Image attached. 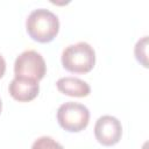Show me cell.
Returning <instances> with one entry per match:
<instances>
[{
    "mask_svg": "<svg viewBox=\"0 0 149 149\" xmlns=\"http://www.w3.org/2000/svg\"><path fill=\"white\" fill-rule=\"evenodd\" d=\"M58 125L69 133L84 130L90 122V111L83 104L68 101L62 104L57 109Z\"/></svg>",
    "mask_w": 149,
    "mask_h": 149,
    "instance_id": "3957f363",
    "label": "cell"
},
{
    "mask_svg": "<svg viewBox=\"0 0 149 149\" xmlns=\"http://www.w3.org/2000/svg\"><path fill=\"white\" fill-rule=\"evenodd\" d=\"M5 72H6V61H5V58L0 55V78L3 77Z\"/></svg>",
    "mask_w": 149,
    "mask_h": 149,
    "instance_id": "30bf717a",
    "label": "cell"
},
{
    "mask_svg": "<svg viewBox=\"0 0 149 149\" xmlns=\"http://www.w3.org/2000/svg\"><path fill=\"white\" fill-rule=\"evenodd\" d=\"M94 136L105 147H112L119 143L122 136L121 122L112 115L100 116L94 125Z\"/></svg>",
    "mask_w": 149,
    "mask_h": 149,
    "instance_id": "5b68a950",
    "label": "cell"
},
{
    "mask_svg": "<svg viewBox=\"0 0 149 149\" xmlns=\"http://www.w3.org/2000/svg\"><path fill=\"white\" fill-rule=\"evenodd\" d=\"M57 90L69 97L84 98L91 93L90 85L77 77H62L56 83Z\"/></svg>",
    "mask_w": 149,
    "mask_h": 149,
    "instance_id": "52a82bcc",
    "label": "cell"
},
{
    "mask_svg": "<svg viewBox=\"0 0 149 149\" xmlns=\"http://www.w3.org/2000/svg\"><path fill=\"white\" fill-rule=\"evenodd\" d=\"M31 149H64V147L50 136H41L35 140Z\"/></svg>",
    "mask_w": 149,
    "mask_h": 149,
    "instance_id": "9c48e42d",
    "label": "cell"
},
{
    "mask_svg": "<svg viewBox=\"0 0 149 149\" xmlns=\"http://www.w3.org/2000/svg\"><path fill=\"white\" fill-rule=\"evenodd\" d=\"M1 108H2V102H1V99H0V113H1Z\"/></svg>",
    "mask_w": 149,
    "mask_h": 149,
    "instance_id": "8fae6325",
    "label": "cell"
},
{
    "mask_svg": "<svg viewBox=\"0 0 149 149\" xmlns=\"http://www.w3.org/2000/svg\"><path fill=\"white\" fill-rule=\"evenodd\" d=\"M26 30L31 40L38 43H49L59 31L58 16L45 8L34 9L26 20Z\"/></svg>",
    "mask_w": 149,
    "mask_h": 149,
    "instance_id": "6da1fadb",
    "label": "cell"
},
{
    "mask_svg": "<svg viewBox=\"0 0 149 149\" xmlns=\"http://www.w3.org/2000/svg\"><path fill=\"white\" fill-rule=\"evenodd\" d=\"M47 65L41 54L35 50H26L21 52L14 62L15 78L28 79L40 83L45 76Z\"/></svg>",
    "mask_w": 149,
    "mask_h": 149,
    "instance_id": "277c9868",
    "label": "cell"
},
{
    "mask_svg": "<svg viewBox=\"0 0 149 149\" xmlns=\"http://www.w3.org/2000/svg\"><path fill=\"white\" fill-rule=\"evenodd\" d=\"M62 65L71 73H87L95 65V51L87 42L68 45L62 52Z\"/></svg>",
    "mask_w": 149,
    "mask_h": 149,
    "instance_id": "7a4b0ae2",
    "label": "cell"
},
{
    "mask_svg": "<svg viewBox=\"0 0 149 149\" xmlns=\"http://www.w3.org/2000/svg\"><path fill=\"white\" fill-rule=\"evenodd\" d=\"M134 54L136 61L144 68H148V36H143L136 42Z\"/></svg>",
    "mask_w": 149,
    "mask_h": 149,
    "instance_id": "ba28073f",
    "label": "cell"
},
{
    "mask_svg": "<svg viewBox=\"0 0 149 149\" xmlns=\"http://www.w3.org/2000/svg\"><path fill=\"white\" fill-rule=\"evenodd\" d=\"M10 97L20 102H28L34 100L40 92V85L37 81L15 78L10 81L8 86Z\"/></svg>",
    "mask_w": 149,
    "mask_h": 149,
    "instance_id": "8992f818",
    "label": "cell"
}]
</instances>
